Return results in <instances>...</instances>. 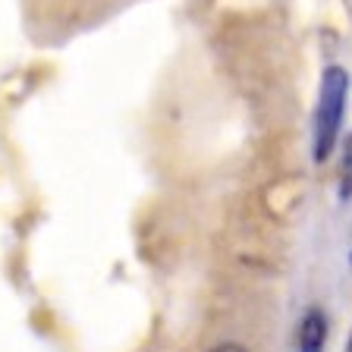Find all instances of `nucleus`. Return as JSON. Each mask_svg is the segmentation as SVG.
Returning <instances> with one entry per match:
<instances>
[{
  "instance_id": "obj_4",
  "label": "nucleus",
  "mask_w": 352,
  "mask_h": 352,
  "mask_svg": "<svg viewBox=\"0 0 352 352\" xmlns=\"http://www.w3.org/2000/svg\"><path fill=\"white\" fill-rule=\"evenodd\" d=\"M211 352H249L245 346H239V343H220V346H214Z\"/></svg>"
},
{
  "instance_id": "obj_2",
  "label": "nucleus",
  "mask_w": 352,
  "mask_h": 352,
  "mask_svg": "<svg viewBox=\"0 0 352 352\" xmlns=\"http://www.w3.org/2000/svg\"><path fill=\"white\" fill-rule=\"evenodd\" d=\"M327 340V318L321 308H308L296 330V349L299 352H321Z\"/></svg>"
},
{
  "instance_id": "obj_3",
  "label": "nucleus",
  "mask_w": 352,
  "mask_h": 352,
  "mask_svg": "<svg viewBox=\"0 0 352 352\" xmlns=\"http://www.w3.org/2000/svg\"><path fill=\"white\" fill-rule=\"evenodd\" d=\"M340 201H352V132L343 142V154H340V179H337Z\"/></svg>"
},
{
  "instance_id": "obj_1",
  "label": "nucleus",
  "mask_w": 352,
  "mask_h": 352,
  "mask_svg": "<svg viewBox=\"0 0 352 352\" xmlns=\"http://www.w3.org/2000/svg\"><path fill=\"white\" fill-rule=\"evenodd\" d=\"M346 104H349V73L333 63L321 73L315 113H311V157H315V164H324L337 148L346 120Z\"/></svg>"
},
{
  "instance_id": "obj_5",
  "label": "nucleus",
  "mask_w": 352,
  "mask_h": 352,
  "mask_svg": "<svg viewBox=\"0 0 352 352\" xmlns=\"http://www.w3.org/2000/svg\"><path fill=\"white\" fill-rule=\"evenodd\" d=\"M346 352H352V333H349V343H346Z\"/></svg>"
}]
</instances>
